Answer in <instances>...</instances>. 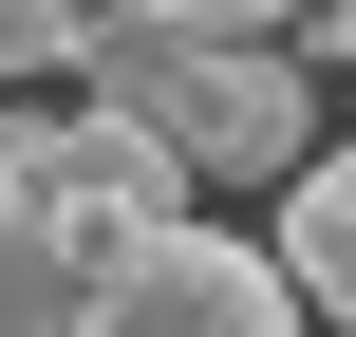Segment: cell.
I'll return each mask as SVG.
<instances>
[{"label":"cell","instance_id":"cell-4","mask_svg":"<svg viewBox=\"0 0 356 337\" xmlns=\"http://www.w3.org/2000/svg\"><path fill=\"white\" fill-rule=\"evenodd\" d=\"M56 75H75L94 113H131V131H169V113H188V75H207V38H188V19H150V0H113V19L75 0V56H56Z\"/></svg>","mask_w":356,"mask_h":337},{"label":"cell","instance_id":"cell-1","mask_svg":"<svg viewBox=\"0 0 356 337\" xmlns=\"http://www.w3.org/2000/svg\"><path fill=\"white\" fill-rule=\"evenodd\" d=\"M75 337H300V300H282V263L263 244H225V225H131L94 281H75Z\"/></svg>","mask_w":356,"mask_h":337},{"label":"cell","instance_id":"cell-3","mask_svg":"<svg viewBox=\"0 0 356 337\" xmlns=\"http://www.w3.org/2000/svg\"><path fill=\"white\" fill-rule=\"evenodd\" d=\"M300 150H319L300 56H282V38H207V75H188V113H169V169H188V188H282Z\"/></svg>","mask_w":356,"mask_h":337},{"label":"cell","instance_id":"cell-5","mask_svg":"<svg viewBox=\"0 0 356 337\" xmlns=\"http://www.w3.org/2000/svg\"><path fill=\"white\" fill-rule=\"evenodd\" d=\"M263 263H282V300H319V319L356 337V150H300V169H282V244H263Z\"/></svg>","mask_w":356,"mask_h":337},{"label":"cell","instance_id":"cell-9","mask_svg":"<svg viewBox=\"0 0 356 337\" xmlns=\"http://www.w3.org/2000/svg\"><path fill=\"white\" fill-rule=\"evenodd\" d=\"M319 56H356V0H319Z\"/></svg>","mask_w":356,"mask_h":337},{"label":"cell","instance_id":"cell-6","mask_svg":"<svg viewBox=\"0 0 356 337\" xmlns=\"http://www.w3.org/2000/svg\"><path fill=\"white\" fill-rule=\"evenodd\" d=\"M75 281H94V263H75V244L0 188V337H75Z\"/></svg>","mask_w":356,"mask_h":337},{"label":"cell","instance_id":"cell-8","mask_svg":"<svg viewBox=\"0 0 356 337\" xmlns=\"http://www.w3.org/2000/svg\"><path fill=\"white\" fill-rule=\"evenodd\" d=\"M150 19H188V38H263V19H300V0H150Z\"/></svg>","mask_w":356,"mask_h":337},{"label":"cell","instance_id":"cell-7","mask_svg":"<svg viewBox=\"0 0 356 337\" xmlns=\"http://www.w3.org/2000/svg\"><path fill=\"white\" fill-rule=\"evenodd\" d=\"M56 56H75V0H0V94H38Z\"/></svg>","mask_w":356,"mask_h":337},{"label":"cell","instance_id":"cell-2","mask_svg":"<svg viewBox=\"0 0 356 337\" xmlns=\"http://www.w3.org/2000/svg\"><path fill=\"white\" fill-rule=\"evenodd\" d=\"M19 206H38L75 263H113L131 225H169V206H188V169H169V131H131V113H94V94H75V113L38 131V169H19Z\"/></svg>","mask_w":356,"mask_h":337}]
</instances>
